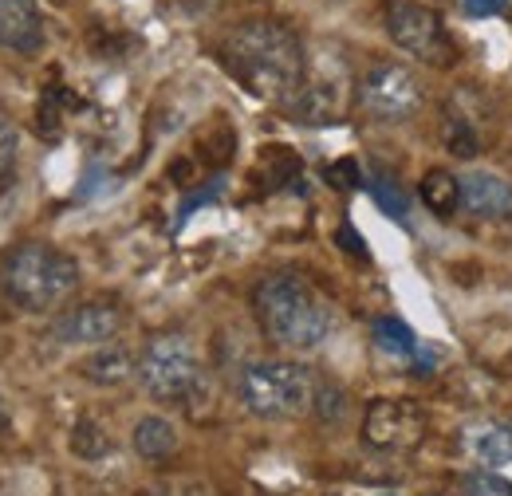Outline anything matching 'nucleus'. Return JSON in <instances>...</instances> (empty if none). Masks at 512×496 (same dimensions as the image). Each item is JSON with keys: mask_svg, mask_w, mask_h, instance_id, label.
I'll list each match as a JSON object with an SVG mask.
<instances>
[{"mask_svg": "<svg viewBox=\"0 0 512 496\" xmlns=\"http://www.w3.org/2000/svg\"><path fill=\"white\" fill-rule=\"evenodd\" d=\"M312 410L320 414V422H343V414H347V394L343 390H335L331 382L327 386H316V402H312Z\"/></svg>", "mask_w": 512, "mask_h": 496, "instance_id": "b1692460", "label": "nucleus"}, {"mask_svg": "<svg viewBox=\"0 0 512 496\" xmlns=\"http://www.w3.org/2000/svg\"><path fill=\"white\" fill-rule=\"evenodd\" d=\"M461 182V209L477 221H512V182L493 170H469Z\"/></svg>", "mask_w": 512, "mask_h": 496, "instance_id": "9d476101", "label": "nucleus"}, {"mask_svg": "<svg viewBox=\"0 0 512 496\" xmlns=\"http://www.w3.org/2000/svg\"><path fill=\"white\" fill-rule=\"evenodd\" d=\"M422 205L438 217V221H453L461 213V182L449 170H430L422 178Z\"/></svg>", "mask_w": 512, "mask_h": 496, "instance_id": "dca6fc26", "label": "nucleus"}, {"mask_svg": "<svg viewBox=\"0 0 512 496\" xmlns=\"http://www.w3.org/2000/svg\"><path fill=\"white\" fill-rule=\"evenodd\" d=\"M509 8V0H465L469 16H501Z\"/></svg>", "mask_w": 512, "mask_h": 496, "instance_id": "393cba45", "label": "nucleus"}, {"mask_svg": "<svg viewBox=\"0 0 512 496\" xmlns=\"http://www.w3.org/2000/svg\"><path fill=\"white\" fill-rule=\"evenodd\" d=\"M371 496H398V493H371Z\"/></svg>", "mask_w": 512, "mask_h": 496, "instance_id": "c85d7f7f", "label": "nucleus"}, {"mask_svg": "<svg viewBox=\"0 0 512 496\" xmlns=\"http://www.w3.org/2000/svg\"><path fill=\"white\" fill-rule=\"evenodd\" d=\"M154 496H205L197 485H166V489H158Z\"/></svg>", "mask_w": 512, "mask_h": 496, "instance_id": "bb28decb", "label": "nucleus"}, {"mask_svg": "<svg viewBox=\"0 0 512 496\" xmlns=\"http://www.w3.org/2000/svg\"><path fill=\"white\" fill-rule=\"evenodd\" d=\"M221 67L260 103H280L308 79V56L292 24L276 16H249L225 32L217 44Z\"/></svg>", "mask_w": 512, "mask_h": 496, "instance_id": "f257e3e1", "label": "nucleus"}, {"mask_svg": "<svg viewBox=\"0 0 512 496\" xmlns=\"http://www.w3.org/2000/svg\"><path fill=\"white\" fill-rule=\"evenodd\" d=\"M138 382L154 402H166V406L190 402L201 386V363L190 335L186 331L150 335L138 355Z\"/></svg>", "mask_w": 512, "mask_h": 496, "instance_id": "39448f33", "label": "nucleus"}, {"mask_svg": "<svg viewBox=\"0 0 512 496\" xmlns=\"http://www.w3.org/2000/svg\"><path fill=\"white\" fill-rule=\"evenodd\" d=\"M0 48L20 56L44 48V16L36 0H0Z\"/></svg>", "mask_w": 512, "mask_h": 496, "instance_id": "9b49d317", "label": "nucleus"}, {"mask_svg": "<svg viewBox=\"0 0 512 496\" xmlns=\"http://www.w3.org/2000/svg\"><path fill=\"white\" fill-rule=\"evenodd\" d=\"M8 426V402H4V394H0V430Z\"/></svg>", "mask_w": 512, "mask_h": 496, "instance_id": "cd10ccee", "label": "nucleus"}, {"mask_svg": "<svg viewBox=\"0 0 512 496\" xmlns=\"http://www.w3.org/2000/svg\"><path fill=\"white\" fill-rule=\"evenodd\" d=\"M461 496H512V481H505L501 473L485 469V473H469L461 481Z\"/></svg>", "mask_w": 512, "mask_h": 496, "instance_id": "5701e85b", "label": "nucleus"}, {"mask_svg": "<svg viewBox=\"0 0 512 496\" xmlns=\"http://www.w3.org/2000/svg\"><path fill=\"white\" fill-rule=\"evenodd\" d=\"M359 107L363 115H371L375 123H406L422 111L426 103V91H422V79L406 67V63H390L375 60L363 79H359Z\"/></svg>", "mask_w": 512, "mask_h": 496, "instance_id": "423d86ee", "label": "nucleus"}, {"mask_svg": "<svg viewBox=\"0 0 512 496\" xmlns=\"http://www.w3.org/2000/svg\"><path fill=\"white\" fill-rule=\"evenodd\" d=\"M253 315L260 331L288 351H316L335 331V308L300 272H288V268L256 280Z\"/></svg>", "mask_w": 512, "mask_h": 496, "instance_id": "f03ea898", "label": "nucleus"}, {"mask_svg": "<svg viewBox=\"0 0 512 496\" xmlns=\"http://www.w3.org/2000/svg\"><path fill=\"white\" fill-rule=\"evenodd\" d=\"M375 343L394 359H414L418 355V339L402 319H375Z\"/></svg>", "mask_w": 512, "mask_h": 496, "instance_id": "a211bd4d", "label": "nucleus"}, {"mask_svg": "<svg viewBox=\"0 0 512 496\" xmlns=\"http://www.w3.org/2000/svg\"><path fill=\"white\" fill-rule=\"evenodd\" d=\"M426 437V410L410 398H375L363 414V441L367 449L398 457L414 453Z\"/></svg>", "mask_w": 512, "mask_h": 496, "instance_id": "6e6552de", "label": "nucleus"}, {"mask_svg": "<svg viewBox=\"0 0 512 496\" xmlns=\"http://www.w3.org/2000/svg\"><path fill=\"white\" fill-rule=\"evenodd\" d=\"M130 445L142 461H166L178 453V430L166 418H142L130 434Z\"/></svg>", "mask_w": 512, "mask_h": 496, "instance_id": "2eb2a0df", "label": "nucleus"}, {"mask_svg": "<svg viewBox=\"0 0 512 496\" xmlns=\"http://www.w3.org/2000/svg\"><path fill=\"white\" fill-rule=\"evenodd\" d=\"M367 189H371V197L383 205L390 217H406V193H402V186H398L386 170H379V174L367 182Z\"/></svg>", "mask_w": 512, "mask_h": 496, "instance_id": "6ab92c4d", "label": "nucleus"}, {"mask_svg": "<svg viewBox=\"0 0 512 496\" xmlns=\"http://www.w3.org/2000/svg\"><path fill=\"white\" fill-rule=\"evenodd\" d=\"M335 241H339V245L347 248V252H351V256H359V260H367V245H363V241H359V237H355V229H351V225H343V229H339V237H335Z\"/></svg>", "mask_w": 512, "mask_h": 496, "instance_id": "a878e982", "label": "nucleus"}, {"mask_svg": "<svg viewBox=\"0 0 512 496\" xmlns=\"http://www.w3.org/2000/svg\"><path fill=\"white\" fill-rule=\"evenodd\" d=\"M127 315L115 300H83V304H71V308L56 319L52 335L64 343V347H103V343H115L119 331H123Z\"/></svg>", "mask_w": 512, "mask_h": 496, "instance_id": "1a4fd4ad", "label": "nucleus"}, {"mask_svg": "<svg viewBox=\"0 0 512 496\" xmlns=\"http://www.w3.org/2000/svg\"><path fill=\"white\" fill-rule=\"evenodd\" d=\"M316 386H320L316 374L292 359H260V363H249L237 378V394H241L245 410L253 418H268V422L296 418V414L312 410Z\"/></svg>", "mask_w": 512, "mask_h": 496, "instance_id": "20e7f679", "label": "nucleus"}, {"mask_svg": "<svg viewBox=\"0 0 512 496\" xmlns=\"http://www.w3.org/2000/svg\"><path fill=\"white\" fill-rule=\"evenodd\" d=\"M461 449L481 469H501L512 461V426H501V422L469 426V430H461Z\"/></svg>", "mask_w": 512, "mask_h": 496, "instance_id": "ddd939ff", "label": "nucleus"}, {"mask_svg": "<svg viewBox=\"0 0 512 496\" xmlns=\"http://www.w3.org/2000/svg\"><path fill=\"white\" fill-rule=\"evenodd\" d=\"M16 154H20V130L8 115H0V186L16 174Z\"/></svg>", "mask_w": 512, "mask_h": 496, "instance_id": "4be33fe9", "label": "nucleus"}, {"mask_svg": "<svg viewBox=\"0 0 512 496\" xmlns=\"http://www.w3.org/2000/svg\"><path fill=\"white\" fill-rule=\"evenodd\" d=\"M339 111H343V95H339V87L327 83V79H304L300 91L292 95V115H296L300 123L323 126V123H331V119H339Z\"/></svg>", "mask_w": 512, "mask_h": 496, "instance_id": "4468645a", "label": "nucleus"}, {"mask_svg": "<svg viewBox=\"0 0 512 496\" xmlns=\"http://www.w3.org/2000/svg\"><path fill=\"white\" fill-rule=\"evenodd\" d=\"M442 134H446L449 154H457V158H473V154H477V134H473V126L465 123V119H457L453 111L446 115Z\"/></svg>", "mask_w": 512, "mask_h": 496, "instance_id": "412c9836", "label": "nucleus"}, {"mask_svg": "<svg viewBox=\"0 0 512 496\" xmlns=\"http://www.w3.org/2000/svg\"><path fill=\"white\" fill-rule=\"evenodd\" d=\"M111 449H115V441H111V434H107L95 418H79V422L71 426V453H75V457H83V461H103V457H111Z\"/></svg>", "mask_w": 512, "mask_h": 496, "instance_id": "f3484780", "label": "nucleus"}, {"mask_svg": "<svg viewBox=\"0 0 512 496\" xmlns=\"http://www.w3.org/2000/svg\"><path fill=\"white\" fill-rule=\"evenodd\" d=\"M79 374L91 386H123L138 374V355L123 343H103L79 363Z\"/></svg>", "mask_w": 512, "mask_h": 496, "instance_id": "f8f14e48", "label": "nucleus"}, {"mask_svg": "<svg viewBox=\"0 0 512 496\" xmlns=\"http://www.w3.org/2000/svg\"><path fill=\"white\" fill-rule=\"evenodd\" d=\"M323 182L331 189H339V193H355V189H363V166L355 158H335L323 170Z\"/></svg>", "mask_w": 512, "mask_h": 496, "instance_id": "aec40b11", "label": "nucleus"}, {"mask_svg": "<svg viewBox=\"0 0 512 496\" xmlns=\"http://www.w3.org/2000/svg\"><path fill=\"white\" fill-rule=\"evenodd\" d=\"M0 288L20 311L44 315L79 288V264L56 245H16L4 256Z\"/></svg>", "mask_w": 512, "mask_h": 496, "instance_id": "7ed1b4c3", "label": "nucleus"}, {"mask_svg": "<svg viewBox=\"0 0 512 496\" xmlns=\"http://www.w3.org/2000/svg\"><path fill=\"white\" fill-rule=\"evenodd\" d=\"M383 28L390 36V44H398L414 60L449 67L453 56H457V48H453V40L446 32V20L434 8L418 4V0H390L383 12Z\"/></svg>", "mask_w": 512, "mask_h": 496, "instance_id": "0eeeda50", "label": "nucleus"}]
</instances>
